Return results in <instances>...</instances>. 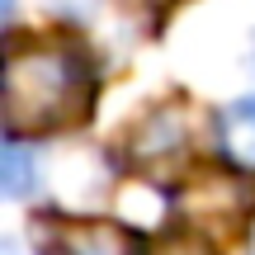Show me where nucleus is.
<instances>
[{
	"instance_id": "1",
	"label": "nucleus",
	"mask_w": 255,
	"mask_h": 255,
	"mask_svg": "<svg viewBox=\"0 0 255 255\" xmlns=\"http://www.w3.org/2000/svg\"><path fill=\"white\" fill-rule=\"evenodd\" d=\"M85 66L66 47H28L9 57L5 71V119L9 128H52L81 114Z\"/></svg>"
},
{
	"instance_id": "2",
	"label": "nucleus",
	"mask_w": 255,
	"mask_h": 255,
	"mask_svg": "<svg viewBox=\"0 0 255 255\" xmlns=\"http://www.w3.org/2000/svg\"><path fill=\"white\" fill-rule=\"evenodd\" d=\"M218 146H222L237 165L255 170V95L227 104V109L218 114Z\"/></svg>"
},
{
	"instance_id": "3",
	"label": "nucleus",
	"mask_w": 255,
	"mask_h": 255,
	"mask_svg": "<svg viewBox=\"0 0 255 255\" xmlns=\"http://www.w3.org/2000/svg\"><path fill=\"white\" fill-rule=\"evenodd\" d=\"M52 255H128V237L104 222H81L52 241Z\"/></svg>"
},
{
	"instance_id": "4",
	"label": "nucleus",
	"mask_w": 255,
	"mask_h": 255,
	"mask_svg": "<svg viewBox=\"0 0 255 255\" xmlns=\"http://www.w3.org/2000/svg\"><path fill=\"white\" fill-rule=\"evenodd\" d=\"M5 194H9V199L28 194V151L14 142V137L5 142Z\"/></svg>"
},
{
	"instance_id": "5",
	"label": "nucleus",
	"mask_w": 255,
	"mask_h": 255,
	"mask_svg": "<svg viewBox=\"0 0 255 255\" xmlns=\"http://www.w3.org/2000/svg\"><path fill=\"white\" fill-rule=\"evenodd\" d=\"M156 255H213V251L203 246L199 237H170V241H165V246L156 251Z\"/></svg>"
},
{
	"instance_id": "6",
	"label": "nucleus",
	"mask_w": 255,
	"mask_h": 255,
	"mask_svg": "<svg viewBox=\"0 0 255 255\" xmlns=\"http://www.w3.org/2000/svg\"><path fill=\"white\" fill-rule=\"evenodd\" d=\"M5 255H19V246H14V241H5Z\"/></svg>"
}]
</instances>
